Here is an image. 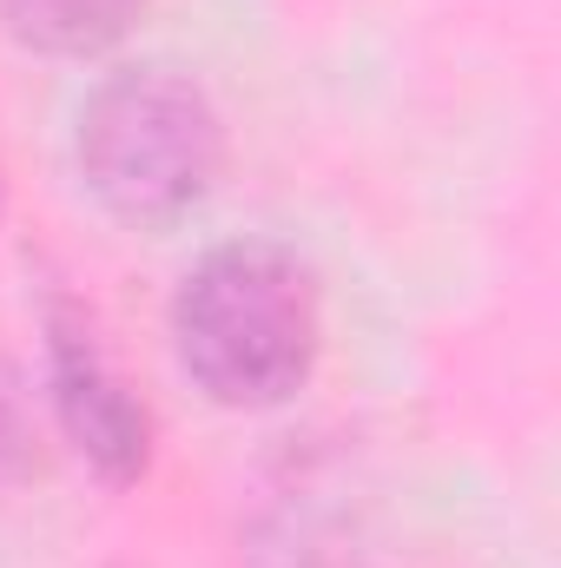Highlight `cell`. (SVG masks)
<instances>
[{
    "label": "cell",
    "mask_w": 561,
    "mask_h": 568,
    "mask_svg": "<svg viewBox=\"0 0 561 568\" xmlns=\"http://www.w3.org/2000/svg\"><path fill=\"white\" fill-rule=\"evenodd\" d=\"M172 351L218 410H278L324 357V297L278 239H225L172 291Z\"/></svg>",
    "instance_id": "cell-1"
},
{
    "label": "cell",
    "mask_w": 561,
    "mask_h": 568,
    "mask_svg": "<svg viewBox=\"0 0 561 568\" xmlns=\"http://www.w3.org/2000/svg\"><path fill=\"white\" fill-rule=\"evenodd\" d=\"M73 165L113 225L172 232L225 179V120L192 73L159 60L120 67L80 100Z\"/></svg>",
    "instance_id": "cell-2"
},
{
    "label": "cell",
    "mask_w": 561,
    "mask_h": 568,
    "mask_svg": "<svg viewBox=\"0 0 561 568\" xmlns=\"http://www.w3.org/2000/svg\"><path fill=\"white\" fill-rule=\"evenodd\" d=\"M47 384H53V410L73 449L113 489H133L152 469V410L113 371V357L93 344V324L60 297L47 304Z\"/></svg>",
    "instance_id": "cell-3"
},
{
    "label": "cell",
    "mask_w": 561,
    "mask_h": 568,
    "mask_svg": "<svg viewBox=\"0 0 561 568\" xmlns=\"http://www.w3.org/2000/svg\"><path fill=\"white\" fill-rule=\"evenodd\" d=\"M145 0H0V20L20 47L47 60H93L140 27Z\"/></svg>",
    "instance_id": "cell-4"
}]
</instances>
